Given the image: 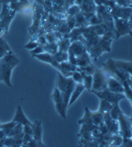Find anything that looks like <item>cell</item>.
Wrapping results in <instances>:
<instances>
[{
	"instance_id": "cell-28",
	"label": "cell",
	"mask_w": 132,
	"mask_h": 147,
	"mask_svg": "<svg viewBox=\"0 0 132 147\" xmlns=\"http://www.w3.org/2000/svg\"><path fill=\"white\" fill-rule=\"evenodd\" d=\"M121 111H122V109L120 108V106H119V103H115V104H113L112 109L109 111V115L114 120H118V117H119V115H120Z\"/></svg>"
},
{
	"instance_id": "cell-33",
	"label": "cell",
	"mask_w": 132,
	"mask_h": 147,
	"mask_svg": "<svg viewBox=\"0 0 132 147\" xmlns=\"http://www.w3.org/2000/svg\"><path fill=\"white\" fill-rule=\"evenodd\" d=\"M71 78H72V79L74 80L76 83H82L84 76L82 75V73L80 71H78L76 70L75 71L72 72Z\"/></svg>"
},
{
	"instance_id": "cell-48",
	"label": "cell",
	"mask_w": 132,
	"mask_h": 147,
	"mask_svg": "<svg viewBox=\"0 0 132 147\" xmlns=\"http://www.w3.org/2000/svg\"><path fill=\"white\" fill-rule=\"evenodd\" d=\"M5 138H0V147L5 146Z\"/></svg>"
},
{
	"instance_id": "cell-53",
	"label": "cell",
	"mask_w": 132,
	"mask_h": 147,
	"mask_svg": "<svg viewBox=\"0 0 132 147\" xmlns=\"http://www.w3.org/2000/svg\"><path fill=\"white\" fill-rule=\"evenodd\" d=\"M131 138H132V128H131Z\"/></svg>"
},
{
	"instance_id": "cell-24",
	"label": "cell",
	"mask_w": 132,
	"mask_h": 147,
	"mask_svg": "<svg viewBox=\"0 0 132 147\" xmlns=\"http://www.w3.org/2000/svg\"><path fill=\"white\" fill-rule=\"evenodd\" d=\"M112 104L110 102H108V100H105L102 99H100V107L98 111L100 112L101 114H104L106 112H109L110 109H112Z\"/></svg>"
},
{
	"instance_id": "cell-14",
	"label": "cell",
	"mask_w": 132,
	"mask_h": 147,
	"mask_svg": "<svg viewBox=\"0 0 132 147\" xmlns=\"http://www.w3.org/2000/svg\"><path fill=\"white\" fill-rule=\"evenodd\" d=\"M12 121H14L16 123L18 124H21V125H30L32 126L33 123L28 119V117L26 116V115L23 112V109L21 108V106H18L17 107V110H16V114L13 117Z\"/></svg>"
},
{
	"instance_id": "cell-19",
	"label": "cell",
	"mask_w": 132,
	"mask_h": 147,
	"mask_svg": "<svg viewBox=\"0 0 132 147\" xmlns=\"http://www.w3.org/2000/svg\"><path fill=\"white\" fill-rule=\"evenodd\" d=\"M92 61H91V57L88 54V52H85L82 55L77 57V63L76 65L78 66V67H82V66H86L87 64H91Z\"/></svg>"
},
{
	"instance_id": "cell-41",
	"label": "cell",
	"mask_w": 132,
	"mask_h": 147,
	"mask_svg": "<svg viewBox=\"0 0 132 147\" xmlns=\"http://www.w3.org/2000/svg\"><path fill=\"white\" fill-rule=\"evenodd\" d=\"M26 146H31V147H36V146H47L45 144H43L42 142H38L36 140H34V138L28 143V144H26Z\"/></svg>"
},
{
	"instance_id": "cell-43",
	"label": "cell",
	"mask_w": 132,
	"mask_h": 147,
	"mask_svg": "<svg viewBox=\"0 0 132 147\" xmlns=\"http://www.w3.org/2000/svg\"><path fill=\"white\" fill-rule=\"evenodd\" d=\"M32 139H33V136H32V135H29V134H25V133H24L22 146H26V144H28V142H30Z\"/></svg>"
},
{
	"instance_id": "cell-18",
	"label": "cell",
	"mask_w": 132,
	"mask_h": 147,
	"mask_svg": "<svg viewBox=\"0 0 132 147\" xmlns=\"http://www.w3.org/2000/svg\"><path fill=\"white\" fill-rule=\"evenodd\" d=\"M113 62L117 68L123 71L124 72L128 73L130 76L132 75V62H127V61H123V60H116V59H113Z\"/></svg>"
},
{
	"instance_id": "cell-49",
	"label": "cell",
	"mask_w": 132,
	"mask_h": 147,
	"mask_svg": "<svg viewBox=\"0 0 132 147\" xmlns=\"http://www.w3.org/2000/svg\"><path fill=\"white\" fill-rule=\"evenodd\" d=\"M5 56V54H3V53H1V52H0V59H1L3 57Z\"/></svg>"
},
{
	"instance_id": "cell-17",
	"label": "cell",
	"mask_w": 132,
	"mask_h": 147,
	"mask_svg": "<svg viewBox=\"0 0 132 147\" xmlns=\"http://www.w3.org/2000/svg\"><path fill=\"white\" fill-rule=\"evenodd\" d=\"M33 129V138L38 142H42V126L40 120L36 121L32 125Z\"/></svg>"
},
{
	"instance_id": "cell-32",
	"label": "cell",
	"mask_w": 132,
	"mask_h": 147,
	"mask_svg": "<svg viewBox=\"0 0 132 147\" xmlns=\"http://www.w3.org/2000/svg\"><path fill=\"white\" fill-rule=\"evenodd\" d=\"M83 85L85 86V89L90 91L92 86V75H86L83 78Z\"/></svg>"
},
{
	"instance_id": "cell-47",
	"label": "cell",
	"mask_w": 132,
	"mask_h": 147,
	"mask_svg": "<svg viewBox=\"0 0 132 147\" xmlns=\"http://www.w3.org/2000/svg\"><path fill=\"white\" fill-rule=\"evenodd\" d=\"M6 138V135H5V130L0 129V138Z\"/></svg>"
},
{
	"instance_id": "cell-5",
	"label": "cell",
	"mask_w": 132,
	"mask_h": 147,
	"mask_svg": "<svg viewBox=\"0 0 132 147\" xmlns=\"http://www.w3.org/2000/svg\"><path fill=\"white\" fill-rule=\"evenodd\" d=\"M114 25V40H118L123 35L132 36V28H130L128 20L113 18Z\"/></svg>"
},
{
	"instance_id": "cell-26",
	"label": "cell",
	"mask_w": 132,
	"mask_h": 147,
	"mask_svg": "<svg viewBox=\"0 0 132 147\" xmlns=\"http://www.w3.org/2000/svg\"><path fill=\"white\" fill-rule=\"evenodd\" d=\"M92 120L94 124L99 126L101 123H104V119H103V114H101L100 112L97 111V112H92Z\"/></svg>"
},
{
	"instance_id": "cell-36",
	"label": "cell",
	"mask_w": 132,
	"mask_h": 147,
	"mask_svg": "<svg viewBox=\"0 0 132 147\" xmlns=\"http://www.w3.org/2000/svg\"><path fill=\"white\" fill-rule=\"evenodd\" d=\"M45 37H46L47 42H49V43L57 42V39L56 38L54 32H52V31H51V32H47V33H45Z\"/></svg>"
},
{
	"instance_id": "cell-38",
	"label": "cell",
	"mask_w": 132,
	"mask_h": 147,
	"mask_svg": "<svg viewBox=\"0 0 132 147\" xmlns=\"http://www.w3.org/2000/svg\"><path fill=\"white\" fill-rule=\"evenodd\" d=\"M16 123L14 121H11L10 123H4V124H1L0 123V129H3V130H8V129H12L13 127L16 126Z\"/></svg>"
},
{
	"instance_id": "cell-22",
	"label": "cell",
	"mask_w": 132,
	"mask_h": 147,
	"mask_svg": "<svg viewBox=\"0 0 132 147\" xmlns=\"http://www.w3.org/2000/svg\"><path fill=\"white\" fill-rule=\"evenodd\" d=\"M95 70H96V67L92 63L87 64L86 66H82V67H78V66H77V71H80L83 76H86V75H92V74L94 73Z\"/></svg>"
},
{
	"instance_id": "cell-15",
	"label": "cell",
	"mask_w": 132,
	"mask_h": 147,
	"mask_svg": "<svg viewBox=\"0 0 132 147\" xmlns=\"http://www.w3.org/2000/svg\"><path fill=\"white\" fill-rule=\"evenodd\" d=\"M69 50H71L76 57H78L82 55L83 53L86 52V45L82 42L77 40V41H74L71 43Z\"/></svg>"
},
{
	"instance_id": "cell-31",
	"label": "cell",
	"mask_w": 132,
	"mask_h": 147,
	"mask_svg": "<svg viewBox=\"0 0 132 147\" xmlns=\"http://www.w3.org/2000/svg\"><path fill=\"white\" fill-rule=\"evenodd\" d=\"M54 57H55L56 60L60 63L62 62L68 60V52H63V51L58 50L56 54H54Z\"/></svg>"
},
{
	"instance_id": "cell-50",
	"label": "cell",
	"mask_w": 132,
	"mask_h": 147,
	"mask_svg": "<svg viewBox=\"0 0 132 147\" xmlns=\"http://www.w3.org/2000/svg\"><path fill=\"white\" fill-rule=\"evenodd\" d=\"M0 82H2V80H1V68H0Z\"/></svg>"
},
{
	"instance_id": "cell-4",
	"label": "cell",
	"mask_w": 132,
	"mask_h": 147,
	"mask_svg": "<svg viewBox=\"0 0 132 147\" xmlns=\"http://www.w3.org/2000/svg\"><path fill=\"white\" fill-rule=\"evenodd\" d=\"M90 92H92V93H94V94L99 99L108 100L112 105L115 104V103H119L121 100L126 99V96H125L124 93L114 92H112V91L108 90V88H106V89H104L102 91H90Z\"/></svg>"
},
{
	"instance_id": "cell-51",
	"label": "cell",
	"mask_w": 132,
	"mask_h": 147,
	"mask_svg": "<svg viewBox=\"0 0 132 147\" xmlns=\"http://www.w3.org/2000/svg\"><path fill=\"white\" fill-rule=\"evenodd\" d=\"M129 101H130V103H131V106H132V100H129ZM130 119H131V121H132V115H131Z\"/></svg>"
},
{
	"instance_id": "cell-34",
	"label": "cell",
	"mask_w": 132,
	"mask_h": 147,
	"mask_svg": "<svg viewBox=\"0 0 132 147\" xmlns=\"http://www.w3.org/2000/svg\"><path fill=\"white\" fill-rule=\"evenodd\" d=\"M88 22H89L90 26H95V25H99V24L102 23V20L100 19V17L99 15H97L95 13V14L88 20Z\"/></svg>"
},
{
	"instance_id": "cell-16",
	"label": "cell",
	"mask_w": 132,
	"mask_h": 147,
	"mask_svg": "<svg viewBox=\"0 0 132 147\" xmlns=\"http://www.w3.org/2000/svg\"><path fill=\"white\" fill-rule=\"evenodd\" d=\"M85 90V86L83 85V83H76V86L71 92V95L69 100V105H68V108L70 107L78 99V97L81 95V93L84 92Z\"/></svg>"
},
{
	"instance_id": "cell-42",
	"label": "cell",
	"mask_w": 132,
	"mask_h": 147,
	"mask_svg": "<svg viewBox=\"0 0 132 147\" xmlns=\"http://www.w3.org/2000/svg\"><path fill=\"white\" fill-rule=\"evenodd\" d=\"M123 147H132V138H123L122 145Z\"/></svg>"
},
{
	"instance_id": "cell-25",
	"label": "cell",
	"mask_w": 132,
	"mask_h": 147,
	"mask_svg": "<svg viewBox=\"0 0 132 147\" xmlns=\"http://www.w3.org/2000/svg\"><path fill=\"white\" fill-rule=\"evenodd\" d=\"M123 136L120 134V133H116V134H113L110 143H109V146H121L122 143H123Z\"/></svg>"
},
{
	"instance_id": "cell-8",
	"label": "cell",
	"mask_w": 132,
	"mask_h": 147,
	"mask_svg": "<svg viewBox=\"0 0 132 147\" xmlns=\"http://www.w3.org/2000/svg\"><path fill=\"white\" fill-rule=\"evenodd\" d=\"M52 98L55 102V107H56L57 112L61 115V117L63 119L66 120V112H67V109H66V108H65L63 97L61 95V92L57 87H55L54 91H53Z\"/></svg>"
},
{
	"instance_id": "cell-23",
	"label": "cell",
	"mask_w": 132,
	"mask_h": 147,
	"mask_svg": "<svg viewBox=\"0 0 132 147\" xmlns=\"http://www.w3.org/2000/svg\"><path fill=\"white\" fill-rule=\"evenodd\" d=\"M78 124H83V123H86V124H94L92 123V111L89 110V109L87 107L85 108V115L84 116L77 121Z\"/></svg>"
},
{
	"instance_id": "cell-45",
	"label": "cell",
	"mask_w": 132,
	"mask_h": 147,
	"mask_svg": "<svg viewBox=\"0 0 132 147\" xmlns=\"http://www.w3.org/2000/svg\"><path fill=\"white\" fill-rule=\"evenodd\" d=\"M108 0H94V2L95 3L96 5H104L106 3H107Z\"/></svg>"
},
{
	"instance_id": "cell-13",
	"label": "cell",
	"mask_w": 132,
	"mask_h": 147,
	"mask_svg": "<svg viewBox=\"0 0 132 147\" xmlns=\"http://www.w3.org/2000/svg\"><path fill=\"white\" fill-rule=\"evenodd\" d=\"M15 14H16V11L13 10H11L7 15H5L4 18L0 20V35L3 34H6L8 32L9 26H10L12 19L14 18Z\"/></svg>"
},
{
	"instance_id": "cell-1",
	"label": "cell",
	"mask_w": 132,
	"mask_h": 147,
	"mask_svg": "<svg viewBox=\"0 0 132 147\" xmlns=\"http://www.w3.org/2000/svg\"><path fill=\"white\" fill-rule=\"evenodd\" d=\"M114 40V37L111 34L98 36L87 49L90 57L96 61L101 57L104 52H111V44Z\"/></svg>"
},
{
	"instance_id": "cell-37",
	"label": "cell",
	"mask_w": 132,
	"mask_h": 147,
	"mask_svg": "<svg viewBox=\"0 0 132 147\" xmlns=\"http://www.w3.org/2000/svg\"><path fill=\"white\" fill-rule=\"evenodd\" d=\"M11 8H10V5L9 4H3V7H2V11L0 13V20L2 18H4L5 15H7L10 12Z\"/></svg>"
},
{
	"instance_id": "cell-27",
	"label": "cell",
	"mask_w": 132,
	"mask_h": 147,
	"mask_svg": "<svg viewBox=\"0 0 132 147\" xmlns=\"http://www.w3.org/2000/svg\"><path fill=\"white\" fill-rule=\"evenodd\" d=\"M43 48H44L45 52L50 53L52 55L56 54V53L58 51V46H57V42H52V43L47 42L45 45H43Z\"/></svg>"
},
{
	"instance_id": "cell-29",
	"label": "cell",
	"mask_w": 132,
	"mask_h": 147,
	"mask_svg": "<svg viewBox=\"0 0 132 147\" xmlns=\"http://www.w3.org/2000/svg\"><path fill=\"white\" fill-rule=\"evenodd\" d=\"M10 51H12L11 49L9 47V45L6 42L5 40L2 36H0V52L5 55L6 53L10 52Z\"/></svg>"
},
{
	"instance_id": "cell-21",
	"label": "cell",
	"mask_w": 132,
	"mask_h": 147,
	"mask_svg": "<svg viewBox=\"0 0 132 147\" xmlns=\"http://www.w3.org/2000/svg\"><path fill=\"white\" fill-rule=\"evenodd\" d=\"M57 46H58V50L63 51V52H68V49L71 46V40L70 38H62L57 42Z\"/></svg>"
},
{
	"instance_id": "cell-12",
	"label": "cell",
	"mask_w": 132,
	"mask_h": 147,
	"mask_svg": "<svg viewBox=\"0 0 132 147\" xmlns=\"http://www.w3.org/2000/svg\"><path fill=\"white\" fill-rule=\"evenodd\" d=\"M103 119H104V123L106 124L108 131L111 133V134H116V133H119L118 120H114L110 116L109 112H106L103 114Z\"/></svg>"
},
{
	"instance_id": "cell-10",
	"label": "cell",
	"mask_w": 132,
	"mask_h": 147,
	"mask_svg": "<svg viewBox=\"0 0 132 147\" xmlns=\"http://www.w3.org/2000/svg\"><path fill=\"white\" fill-rule=\"evenodd\" d=\"M107 80H108V89L114 92H119V93H124V89L122 82L120 79L114 77V75H111L108 73L107 75Z\"/></svg>"
},
{
	"instance_id": "cell-52",
	"label": "cell",
	"mask_w": 132,
	"mask_h": 147,
	"mask_svg": "<svg viewBox=\"0 0 132 147\" xmlns=\"http://www.w3.org/2000/svg\"><path fill=\"white\" fill-rule=\"evenodd\" d=\"M130 79H131V81H132V75L130 76Z\"/></svg>"
},
{
	"instance_id": "cell-6",
	"label": "cell",
	"mask_w": 132,
	"mask_h": 147,
	"mask_svg": "<svg viewBox=\"0 0 132 147\" xmlns=\"http://www.w3.org/2000/svg\"><path fill=\"white\" fill-rule=\"evenodd\" d=\"M107 78V74L103 70L96 68L94 73L92 74V86L90 91H102L108 88Z\"/></svg>"
},
{
	"instance_id": "cell-40",
	"label": "cell",
	"mask_w": 132,
	"mask_h": 147,
	"mask_svg": "<svg viewBox=\"0 0 132 147\" xmlns=\"http://www.w3.org/2000/svg\"><path fill=\"white\" fill-rule=\"evenodd\" d=\"M38 45H39V42H38L37 41H34V40H32V41H30L28 43H26V44L24 46V48H25L26 49L32 50V49H34V48H36Z\"/></svg>"
},
{
	"instance_id": "cell-46",
	"label": "cell",
	"mask_w": 132,
	"mask_h": 147,
	"mask_svg": "<svg viewBox=\"0 0 132 147\" xmlns=\"http://www.w3.org/2000/svg\"><path fill=\"white\" fill-rule=\"evenodd\" d=\"M14 1H17V0H0V3L3 5V4H10Z\"/></svg>"
},
{
	"instance_id": "cell-9",
	"label": "cell",
	"mask_w": 132,
	"mask_h": 147,
	"mask_svg": "<svg viewBox=\"0 0 132 147\" xmlns=\"http://www.w3.org/2000/svg\"><path fill=\"white\" fill-rule=\"evenodd\" d=\"M110 13L113 18L129 20V18L132 14V7L121 6V5H116L113 9L110 10Z\"/></svg>"
},
{
	"instance_id": "cell-2",
	"label": "cell",
	"mask_w": 132,
	"mask_h": 147,
	"mask_svg": "<svg viewBox=\"0 0 132 147\" xmlns=\"http://www.w3.org/2000/svg\"><path fill=\"white\" fill-rule=\"evenodd\" d=\"M20 58L10 51L0 59V68H1V80L9 87H12L11 83V77L13 68L20 63Z\"/></svg>"
},
{
	"instance_id": "cell-7",
	"label": "cell",
	"mask_w": 132,
	"mask_h": 147,
	"mask_svg": "<svg viewBox=\"0 0 132 147\" xmlns=\"http://www.w3.org/2000/svg\"><path fill=\"white\" fill-rule=\"evenodd\" d=\"M119 123V133L123 136V138H131V128L132 121L130 117H128L123 110L121 111L118 117Z\"/></svg>"
},
{
	"instance_id": "cell-44",
	"label": "cell",
	"mask_w": 132,
	"mask_h": 147,
	"mask_svg": "<svg viewBox=\"0 0 132 147\" xmlns=\"http://www.w3.org/2000/svg\"><path fill=\"white\" fill-rule=\"evenodd\" d=\"M36 41L39 42V44H41V45H45L48 42L47 40H46V37H45V34H42V35L37 36Z\"/></svg>"
},
{
	"instance_id": "cell-11",
	"label": "cell",
	"mask_w": 132,
	"mask_h": 147,
	"mask_svg": "<svg viewBox=\"0 0 132 147\" xmlns=\"http://www.w3.org/2000/svg\"><path fill=\"white\" fill-rule=\"evenodd\" d=\"M32 57H34V58H36V59H39L40 61H42L43 63H47L48 64H51L53 67H55L57 70H59L60 69V63L56 60L54 55L50 54V53L43 52V53H41V54L34 55Z\"/></svg>"
},
{
	"instance_id": "cell-30",
	"label": "cell",
	"mask_w": 132,
	"mask_h": 147,
	"mask_svg": "<svg viewBox=\"0 0 132 147\" xmlns=\"http://www.w3.org/2000/svg\"><path fill=\"white\" fill-rule=\"evenodd\" d=\"M79 11H80V7L74 4L66 10L65 14L66 16H76Z\"/></svg>"
},
{
	"instance_id": "cell-39",
	"label": "cell",
	"mask_w": 132,
	"mask_h": 147,
	"mask_svg": "<svg viewBox=\"0 0 132 147\" xmlns=\"http://www.w3.org/2000/svg\"><path fill=\"white\" fill-rule=\"evenodd\" d=\"M45 52L44 51V48H43V45H41L39 44L36 48H34V49L31 50V56H34V55H37V54H41V53H43Z\"/></svg>"
},
{
	"instance_id": "cell-20",
	"label": "cell",
	"mask_w": 132,
	"mask_h": 147,
	"mask_svg": "<svg viewBox=\"0 0 132 147\" xmlns=\"http://www.w3.org/2000/svg\"><path fill=\"white\" fill-rule=\"evenodd\" d=\"M75 19H76L75 28H85V26H90L88 20L86 19V17L84 16V14L81 12V11H79L77 14L75 16Z\"/></svg>"
},
{
	"instance_id": "cell-35",
	"label": "cell",
	"mask_w": 132,
	"mask_h": 147,
	"mask_svg": "<svg viewBox=\"0 0 132 147\" xmlns=\"http://www.w3.org/2000/svg\"><path fill=\"white\" fill-rule=\"evenodd\" d=\"M65 22H66V24L68 25L69 28L72 30V29L75 28V25H76V19H75V16H66Z\"/></svg>"
},
{
	"instance_id": "cell-3",
	"label": "cell",
	"mask_w": 132,
	"mask_h": 147,
	"mask_svg": "<svg viewBox=\"0 0 132 147\" xmlns=\"http://www.w3.org/2000/svg\"><path fill=\"white\" fill-rule=\"evenodd\" d=\"M76 86V82L72 79L71 77L66 78L63 76L60 72L57 74V87L61 92V95L63 100V103L66 109H68L69 100L71 95V92Z\"/></svg>"
}]
</instances>
